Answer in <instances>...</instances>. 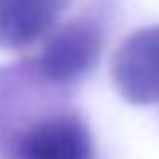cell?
Segmentation results:
<instances>
[{
  "label": "cell",
  "instance_id": "6da1fadb",
  "mask_svg": "<svg viewBox=\"0 0 159 159\" xmlns=\"http://www.w3.org/2000/svg\"><path fill=\"white\" fill-rule=\"evenodd\" d=\"M0 159H94L92 134L65 87L30 60L0 67Z\"/></svg>",
  "mask_w": 159,
  "mask_h": 159
},
{
  "label": "cell",
  "instance_id": "7a4b0ae2",
  "mask_svg": "<svg viewBox=\"0 0 159 159\" xmlns=\"http://www.w3.org/2000/svg\"><path fill=\"white\" fill-rule=\"evenodd\" d=\"M102 52V25L94 17H75L52 27L42 50L30 62L57 87H67L94 70Z\"/></svg>",
  "mask_w": 159,
  "mask_h": 159
},
{
  "label": "cell",
  "instance_id": "3957f363",
  "mask_svg": "<svg viewBox=\"0 0 159 159\" xmlns=\"http://www.w3.org/2000/svg\"><path fill=\"white\" fill-rule=\"evenodd\" d=\"M112 82L132 104L159 102V25L142 27L122 40L112 55Z\"/></svg>",
  "mask_w": 159,
  "mask_h": 159
},
{
  "label": "cell",
  "instance_id": "277c9868",
  "mask_svg": "<svg viewBox=\"0 0 159 159\" xmlns=\"http://www.w3.org/2000/svg\"><path fill=\"white\" fill-rule=\"evenodd\" d=\"M70 0H0V50H22L47 37Z\"/></svg>",
  "mask_w": 159,
  "mask_h": 159
}]
</instances>
